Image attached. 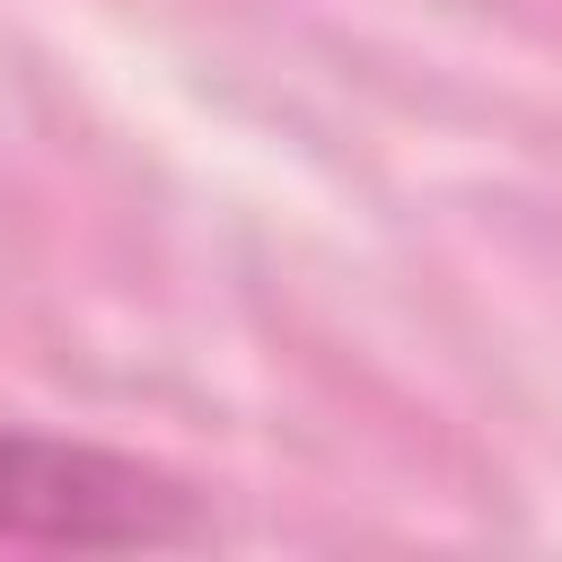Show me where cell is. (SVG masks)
<instances>
[{
  "instance_id": "cell-1",
  "label": "cell",
  "mask_w": 562,
  "mask_h": 562,
  "mask_svg": "<svg viewBox=\"0 0 562 562\" xmlns=\"http://www.w3.org/2000/svg\"><path fill=\"white\" fill-rule=\"evenodd\" d=\"M184 501L97 448H53L0 430V536H53V544H158L184 536Z\"/></svg>"
}]
</instances>
